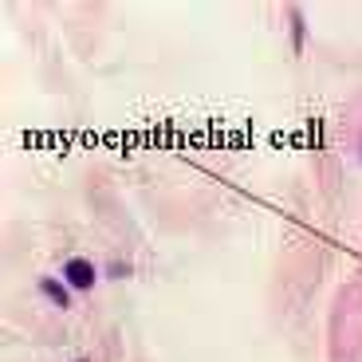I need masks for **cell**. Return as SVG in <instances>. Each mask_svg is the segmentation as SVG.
Returning <instances> with one entry per match:
<instances>
[{"label":"cell","mask_w":362,"mask_h":362,"mask_svg":"<svg viewBox=\"0 0 362 362\" xmlns=\"http://www.w3.org/2000/svg\"><path fill=\"white\" fill-rule=\"evenodd\" d=\"M40 291H44L47 299H52L59 311H67L71 308V288H67L64 280H55V276H40Z\"/></svg>","instance_id":"7a4b0ae2"},{"label":"cell","mask_w":362,"mask_h":362,"mask_svg":"<svg viewBox=\"0 0 362 362\" xmlns=\"http://www.w3.org/2000/svg\"><path fill=\"white\" fill-rule=\"evenodd\" d=\"M95 280H99V268H95L90 260H83V256H71V260L64 264V284L71 291H90Z\"/></svg>","instance_id":"6da1fadb"},{"label":"cell","mask_w":362,"mask_h":362,"mask_svg":"<svg viewBox=\"0 0 362 362\" xmlns=\"http://www.w3.org/2000/svg\"><path fill=\"white\" fill-rule=\"evenodd\" d=\"M79 362H87V358H79Z\"/></svg>","instance_id":"277c9868"},{"label":"cell","mask_w":362,"mask_h":362,"mask_svg":"<svg viewBox=\"0 0 362 362\" xmlns=\"http://www.w3.org/2000/svg\"><path fill=\"white\" fill-rule=\"evenodd\" d=\"M107 276H110V280H127V276H130V264L115 260V264H110V268H107Z\"/></svg>","instance_id":"3957f363"}]
</instances>
